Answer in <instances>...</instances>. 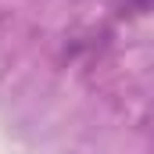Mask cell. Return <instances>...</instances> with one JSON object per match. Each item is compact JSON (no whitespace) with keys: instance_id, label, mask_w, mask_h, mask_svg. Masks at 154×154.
Returning <instances> with one entry per match:
<instances>
[{"instance_id":"1","label":"cell","mask_w":154,"mask_h":154,"mask_svg":"<svg viewBox=\"0 0 154 154\" xmlns=\"http://www.w3.org/2000/svg\"><path fill=\"white\" fill-rule=\"evenodd\" d=\"M147 11H151V0H115V18H136Z\"/></svg>"}]
</instances>
